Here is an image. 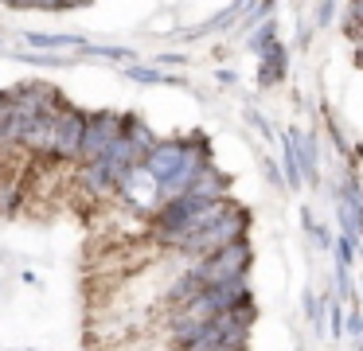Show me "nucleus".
Returning a JSON list of instances; mask_svg holds the SVG:
<instances>
[{"label": "nucleus", "mask_w": 363, "mask_h": 351, "mask_svg": "<svg viewBox=\"0 0 363 351\" xmlns=\"http://www.w3.org/2000/svg\"><path fill=\"white\" fill-rule=\"evenodd\" d=\"M246 265H250V246L235 242V246H223L215 250L211 257H199V265L188 273L196 289H211V285H230V281H242Z\"/></svg>", "instance_id": "1"}, {"label": "nucleus", "mask_w": 363, "mask_h": 351, "mask_svg": "<svg viewBox=\"0 0 363 351\" xmlns=\"http://www.w3.org/2000/svg\"><path fill=\"white\" fill-rule=\"evenodd\" d=\"M242 234H246V211L230 207L227 215L219 218V223H211L207 230H199V234H191V238H184L180 250H188V254H199V257H211L215 250L242 242Z\"/></svg>", "instance_id": "2"}, {"label": "nucleus", "mask_w": 363, "mask_h": 351, "mask_svg": "<svg viewBox=\"0 0 363 351\" xmlns=\"http://www.w3.org/2000/svg\"><path fill=\"white\" fill-rule=\"evenodd\" d=\"M121 133H125V117H121V113H90V117H86V129H82L79 160H82V164L102 160Z\"/></svg>", "instance_id": "3"}, {"label": "nucleus", "mask_w": 363, "mask_h": 351, "mask_svg": "<svg viewBox=\"0 0 363 351\" xmlns=\"http://www.w3.org/2000/svg\"><path fill=\"white\" fill-rule=\"evenodd\" d=\"M118 191L125 195L129 207H137V211H160V184L149 176L145 164H137V168L125 172V179L118 184Z\"/></svg>", "instance_id": "4"}, {"label": "nucleus", "mask_w": 363, "mask_h": 351, "mask_svg": "<svg viewBox=\"0 0 363 351\" xmlns=\"http://www.w3.org/2000/svg\"><path fill=\"white\" fill-rule=\"evenodd\" d=\"M82 129H86V113L67 106L55 121V160H79L82 148Z\"/></svg>", "instance_id": "5"}, {"label": "nucleus", "mask_w": 363, "mask_h": 351, "mask_svg": "<svg viewBox=\"0 0 363 351\" xmlns=\"http://www.w3.org/2000/svg\"><path fill=\"white\" fill-rule=\"evenodd\" d=\"M184 160H188V140H164V145H157L145 156V168H149V176L157 179V184H164Z\"/></svg>", "instance_id": "6"}, {"label": "nucleus", "mask_w": 363, "mask_h": 351, "mask_svg": "<svg viewBox=\"0 0 363 351\" xmlns=\"http://www.w3.org/2000/svg\"><path fill=\"white\" fill-rule=\"evenodd\" d=\"M79 184L86 187V195H94V199H102V195L118 191V176L110 172V164H106V160L82 164V168H79Z\"/></svg>", "instance_id": "7"}, {"label": "nucleus", "mask_w": 363, "mask_h": 351, "mask_svg": "<svg viewBox=\"0 0 363 351\" xmlns=\"http://www.w3.org/2000/svg\"><path fill=\"white\" fill-rule=\"evenodd\" d=\"M188 195H196V199H207V203H211V199H227V176H223V172H215L211 164H203Z\"/></svg>", "instance_id": "8"}, {"label": "nucleus", "mask_w": 363, "mask_h": 351, "mask_svg": "<svg viewBox=\"0 0 363 351\" xmlns=\"http://www.w3.org/2000/svg\"><path fill=\"white\" fill-rule=\"evenodd\" d=\"M285 78V47L277 43H269L266 51H262V67H258V82L262 86H274V82H281Z\"/></svg>", "instance_id": "9"}, {"label": "nucleus", "mask_w": 363, "mask_h": 351, "mask_svg": "<svg viewBox=\"0 0 363 351\" xmlns=\"http://www.w3.org/2000/svg\"><path fill=\"white\" fill-rule=\"evenodd\" d=\"M293 140H297V164H301V179L316 184V140L313 137H301L293 129Z\"/></svg>", "instance_id": "10"}, {"label": "nucleus", "mask_w": 363, "mask_h": 351, "mask_svg": "<svg viewBox=\"0 0 363 351\" xmlns=\"http://www.w3.org/2000/svg\"><path fill=\"white\" fill-rule=\"evenodd\" d=\"M285 187H293V191L301 187V164H297V140H293V129L285 133Z\"/></svg>", "instance_id": "11"}, {"label": "nucleus", "mask_w": 363, "mask_h": 351, "mask_svg": "<svg viewBox=\"0 0 363 351\" xmlns=\"http://www.w3.org/2000/svg\"><path fill=\"white\" fill-rule=\"evenodd\" d=\"M324 301H328V328H332V340H336V335H344V308H340L344 301L336 293H328Z\"/></svg>", "instance_id": "12"}, {"label": "nucleus", "mask_w": 363, "mask_h": 351, "mask_svg": "<svg viewBox=\"0 0 363 351\" xmlns=\"http://www.w3.org/2000/svg\"><path fill=\"white\" fill-rule=\"evenodd\" d=\"M129 78H137V82H168L160 70H149V67H133V70H129Z\"/></svg>", "instance_id": "13"}, {"label": "nucleus", "mask_w": 363, "mask_h": 351, "mask_svg": "<svg viewBox=\"0 0 363 351\" xmlns=\"http://www.w3.org/2000/svg\"><path fill=\"white\" fill-rule=\"evenodd\" d=\"M305 308H308V316L320 324V304H316V296H305Z\"/></svg>", "instance_id": "14"}, {"label": "nucleus", "mask_w": 363, "mask_h": 351, "mask_svg": "<svg viewBox=\"0 0 363 351\" xmlns=\"http://www.w3.org/2000/svg\"><path fill=\"white\" fill-rule=\"evenodd\" d=\"M359 62H363V43H359Z\"/></svg>", "instance_id": "15"}, {"label": "nucleus", "mask_w": 363, "mask_h": 351, "mask_svg": "<svg viewBox=\"0 0 363 351\" xmlns=\"http://www.w3.org/2000/svg\"><path fill=\"white\" fill-rule=\"evenodd\" d=\"M172 351H188V347H172Z\"/></svg>", "instance_id": "16"}]
</instances>
